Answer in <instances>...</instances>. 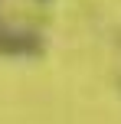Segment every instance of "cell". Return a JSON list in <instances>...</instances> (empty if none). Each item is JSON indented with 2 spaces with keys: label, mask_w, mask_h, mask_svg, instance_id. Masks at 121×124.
Instances as JSON below:
<instances>
[{
  "label": "cell",
  "mask_w": 121,
  "mask_h": 124,
  "mask_svg": "<svg viewBox=\"0 0 121 124\" xmlns=\"http://www.w3.org/2000/svg\"><path fill=\"white\" fill-rule=\"evenodd\" d=\"M0 52H7V56H33V52H39V36L0 26Z\"/></svg>",
  "instance_id": "1"
}]
</instances>
